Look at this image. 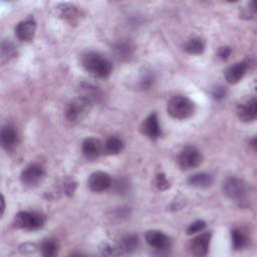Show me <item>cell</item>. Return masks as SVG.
Listing matches in <instances>:
<instances>
[{
    "label": "cell",
    "instance_id": "6da1fadb",
    "mask_svg": "<svg viewBox=\"0 0 257 257\" xmlns=\"http://www.w3.org/2000/svg\"><path fill=\"white\" fill-rule=\"evenodd\" d=\"M81 63L88 73L99 78L107 77L112 70V65L107 58L92 51L82 56Z\"/></svg>",
    "mask_w": 257,
    "mask_h": 257
},
{
    "label": "cell",
    "instance_id": "7a4b0ae2",
    "mask_svg": "<svg viewBox=\"0 0 257 257\" xmlns=\"http://www.w3.org/2000/svg\"><path fill=\"white\" fill-rule=\"evenodd\" d=\"M223 191L225 195L240 206L247 204L249 199L248 184L236 177H230L225 180L223 184Z\"/></svg>",
    "mask_w": 257,
    "mask_h": 257
},
{
    "label": "cell",
    "instance_id": "3957f363",
    "mask_svg": "<svg viewBox=\"0 0 257 257\" xmlns=\"http://www.w3.org/2000/svg\"><path fill=\"white\" fill-rule=\"evenodd\" d=\"M167 110L172 117L177 119H185L194 113L195 104L190 98L183 95H177L170 99Z\"/></svg>",
    "mask_w": 257,
    "mask_h": 257
},
{
    "label": "cell",
    "instance_id": "277c9868",
    "mask_svg": "<svg viewBox=\"0 0 257 257\" xmlns=\"http://www.w3.org/2000/svg\"><path fill=\"white\" fill-rule=\"evenodd\" d=\"M91 108V100L86 96H78L68 102L65 108V116L70 122L81 121Z\"/></svg>",
    "mask_w": 257,
    "mask_h": 257
},
{
    "label": "cell",
    "instance_id": "5b68a950",
    "mask_svg": "<svg viewBox=\"0 0 257 257\" xmlns=\"http://www.w3.org/2000/svg\"><path fill=\"white\" fill-rule=\"evenodd\" d=\"M45 223V217L38 212H19L14 218V226L18 229L27 231L38 230L43 227Z\"/></svg>",
    "mask_w": 257,
    "mask_h": 257
},
{
    "label": "cell",
    "instance_id": "8992f818",
    "mask_svg": "<svg viewBox=\"0 0 257 257\" xmlns=\"http://www.w3.org/2000/svg\"><path fill=\"white\" fill-rule=\"evenodd\" d=\"M203 157L199 150L194 147H186L178 156V164L182 170H192L202 163Z\"/></svg>",
    "mask_w": 257,
    "mask_h": 257
},
{
    "label": "cell",
    "instance_id": "52a82bcc",
    "mask_svg": "<svg viewBox=\"0 0 257 257\" xmlns=\"http://www.w3.org/2000/svg\"><path fill=\"white\" fill-rule=\"evenodd\" d=\"M238 117L245 122L252 121L257 115V101L255 97L248 98L242 101L237 107Z\"/></svg>",
    "mask_w": 257,
    "mask_h": 257
},
{
    "label": "cell",
    "instance_id": "ba28073f",
    "mask_svg": "<svg viewBox=\"0 0 257 257\" xmlns=\"http://www.w3.org/2000/svg\"><path fill=\"white\" fill-rule=\"evenodd\" d=\"M146 241L147 243L159 250V251H164L170 248V238L163 232L158 231V230H150L146 233Z\"/></svg>",
    "mask_w": 257,
    "mask_h": 257
},
{
    "label": "cell",
    "instance_id": "9c48e42d",
    "mask_svg": "<svg viewBox=\"0 0 257 257\" xmlns=\"http://www.w3.org/2000/svg\"><path fill=\"white\" fill-rule=\"evenodd\" d=\"M44 170L41 166L33 164L26 167L21 173V181L27 186L37 185L44 177Z\"/></svg>",
    "mask_w": 257,
    "mask_h": 257
},
{
    "label": "cell",
    "instance_id": "30bf717a",
    "mask_svg": "<svg viewBox=\"0 0 257 257\" xmlns=\"http://www.w3.org/2000/svg\"><path fill=\"white\" fill-rule=\"evenodd\" d=\"M111 186V178L105 172H94L88 179V187L93 192H102Z\"/></svg>",
    "mask_w": 257,
    "mask_h": 257
},
{
    "label": "cell",
    "instance_id": "8fae6325",
    "mask_svg": "<svg viewBox=\"0 0 257 257\" xmlns=\"http://www.w3.org/2000/svg\"><path fill=\"white\" fill-rule=\"evenodd\" d=\"M210 240H211L210 232H205L201 235L196 236L193 240H191L189 245L191 253L196 256H205L209 250Z\"/></svg>",
    "mask_w": 257,
    "mask_h": 257
},
{
    "label": "cell",
    "instance_id": "7c38bea8",
    "mask_svg": "<svg viewBox=\"0 0 257 257\" xmlns=\"http://www.w3.org/2000/svg\"><path fill=\"white\" fill-rule=\"evenodd\" d=\"M36 30V22L33 18H28L17 24L15 27V35L21 41H30Z\"/></svg>",
    "mask_w": 257,
    "mask_h": 257
},
{
    "label": "cell",
    "instance_id": "4fadbf2b",
    "mask_svg": "<svg viewBox=\"0 0 257 257\" xmlns=\"http://www.w3.org/2000/svg\"><path fill=\"white\" fill-rule=\"evenodd\" d=\"M142 132L151 140H156L161 136V126L156 113H151L142 123Z\"/></svg>",
    "mask_w": 257,
    "mask_h": 257
},
{
    "label": "cell",
    "instance_id": "5bb4252c",
    "mask_svg": "<svg viewBox=\"0 0 257 257\" xmlns=\"http://www.w3.org/2000/svg\"><path fill=\"white\" fill-rule=\"evenodd\" d=\"M56 11L59 17L72 24L78 20L79 12L77 7L71 3H60L56 6Z\"/></svg>",
    "mask_w": 257,
    "mask_h": 257
},
{
    "label": "cell",
    "instance_id": "9a60e30c",
    "mask_svg": "<svg viewBox=\"0 0 257 257\" xmlns=\"http://www.w3.org/2000/svg\"><path fill=\"white\" fill-rule=\"evenodd\" d=\"M246 69H247V64L245 62H238L230 66L229 68H227L224 74L227 82L230 84H235L239 82L244 76Z\"/></svg>",
    "mask_w": 257,
    "mask_h": 257
},
{
    "label": "cell",
    "instance_id": "2e32d148",
    "mask_svg": "<svg viewBox=\"0 0 257 257\" xmlns=\"http://www.w3.org/2000/svg\"><path fill=\"white\" fill-rule=\"evenodd\" d=\"M81 150H82V154L85 158H87L89 160H93L99 156V154L102 151V147L98 140L93 139V138H88V139L84 140V142L82 143Z\"/></svg>",
    "mask_w": 257,
    "mask_h": 257
},
{
    "label": "cell",
    "instance_id": "e0dca14e",
    "mask_svg": "<svg viewBox=\"0 0 257 257\" xmlns=\"http://www.w3.org/2000/svg\"><path fill=\"white\" fill-rule=\"evenodd\" d=\"M0 140L2 148L5 151H11L17 143V134L11 125H5L1 130Z\"/></svg>",
    "mask_w": 257,
    "mask_h": 257
},
{
    "label": "cell",
    "instance_id": "ac0fdd59",
    "mask_svg": "<svg viewBox=\"0 0 257 257\" xmlns=\"http://www.w3.org/2000/svg\"><path fill=\"white\" fill-rule=\"evenodd\" d=\"M212 177L205 173H198L193 176H191L188 180V184L191 187L198 188V189H204L208 188L212 184Z\"/></svg>",
    "mask_w": 257,
    "mask_h": 257
},
{
    "label": "cell",
    "instance_id": "d6986e66",
    "mask_svg": "<svg viewBox=\"0 0 257 257\" xmlns=\"http://www.w3.org/2000/svg\"><path fill=\"white\" fill-rule=\"evenodd\" d=\"M123 149V143L116 137H111L106 140L102 147V151L106 155H117Z\"/></svg>",
    "mask_w": 257,
    "mask_h": 257
},
{
    "label": "cell",
    "instance_id": "ffe728a7",
    "mask_svg": "<svg viewBox=\"0 0 257 257\" xmlns=\"http://www.w3.org/2000/svg\"><path fill=\"white\" fill-rule=\"evenodd\" d=\"M138 244H139V239L136 235H134V234L125 235L120 240L119 251L132 252L138 247Z\"/></svg>",
    "mask_w": 257,
    "mask_h": 257
},
{
    "label": "cell",
    "instance_id": "44dd1931",
    "mask_svg": "<svg viewBox=\"0 0 257 257\" xmlns=\"http://www.w3.org/2000/svg\"><path fill=\"white\" fill-rule=\"evenodd\" d=\"M205 49V44L203 40L199 37H194L190 39L186 44H185V50L190 53V54H201Z\"/></svg>",
    "mask_w": 257,
    "mask_h": 257
},
{
    "label": "cell",
    "instance_id": "7402d4cb",
    "mask_svg": "<svg viewBox=\"0 0 257 257\" xmlns=\"http://www.w3.org/2000/svg\"><path fill=\"white\" fill-rule=\"evenodd\" d=\"M231 239H232V246L235 250H240L244 248L248 242L246 235L239 229H234L231 232Z\"/></svg>",
    "mask_w": 257,
    "mask_h": 257
},
{
    "label": "cell",
    "instance_id": "603a6c76",
    "mask_svg": "<svg viewBox=\"0 0 257 257\" xmlns=\"http://www.w3.org/2000/svg\"><path fill=\"white\" fill-rule=\"evenodd\" d=\"M41 254L45 257H52L57 253V244L54 240H45L40 247Z\"/></svg>",
    "mask_w": 257,
    "mask_h": 257
},
{
    "label": "cell",
    "instance_id": "cb8c5ba5",
    "mask_svg": "<svg viewBox=\"0 0 257 257\" xmlns=\"http://www.w3.org/2000/svg\"><path fill=\"white\" fill-rule=\"evenodd\" d=\"M114 50H115V53H116L117 57H119V58H126L127 56H130L132 54L133 48H132L130 43L121 42V43H118L115 46Z\"/></svg>",
    "mask_w": 257,
    "mask_h": 257
},
{
    "label": "cell",
    "instance_id": "d4e9b609",
    "mask_svg": "<svg viewBox=\"0 0 257 257\" xmlns=\"http://www.w3.org/2000/svg\"><path fill=\"white\" fill-rule=\"evenodd\" d=\"M156 185H157V188L161 191H165L170 188V182L168 181L166 175L163 173H160L157 175Z\"/></svg>",
    "mask_w": 257,
    "mask_h": 257
},
{
    "label": "cell",
    "instance_id": "484cf974",
    "mask_svg": "<svg viewBox=\"0 0 257 257\" xmlns=\"http://www.w3.org/2000/svg\"><path fill=\"white\" fill-rule=\"evenodd\" d=\"M206 227V223L203 220H197L193 222L187 229V234L192 235L198 232H201Z\"/></svg>",
    "mask_w": 257,
    "mask_h": 257
},
{
    "label": "cell",
    "instance_id": "4316f807",
    "mask_svg": "<svg viewBox=\"0 0 257 257\" xmlns=\"http://www.w3.org/2000/svg\"><path fill=\"white\" fill-rule=\"evenodd\" d=\"M152 83H153V75H152L151 71H145L142 74V77H141V80H140L141 87L144 88V89L149 88Z\"/></svg>",
    "mask_w": 257,
    "mask_h": 257
},
{
    "label": "cell",
    "instance_id": "83f0119b",
    "mask_svg": "<svg viewBox=\"0 0 257 257\" xmlns=\"http://www.w3.org/2000/svg\"><path fill=\"white\" fill-rule=\"evenodd\" d=\"M226 88L222 85H217L212 89V96L216 100H221L226 96Z\"/></svg>",
    "mask_w": 257,
    "mask_h": 257
},
{
    "label": "cell",
    "instance_id": "f1b7e54d",
    "mask_svg": "<svg viewBox=\"0 0 257 257\" xmlns=\"http://www.w3.org/2000/svg\"><path fill=\"white\" fill-rule=\"evenodd\" d=\"M76 182L73 180V179H68L64 182V193L67 195V196H71L73 195L75 189H76Z\"/></svg>",
    "mask_w": 257,
    "mask_h": 257
},
{
    "label": "cell",
    "instance_id": "f546056e",
    "mask_svg": "<svg viewBox=\"0 0 257 257\" xmlns=\"http://www.w3.org/2000/svg\"><path fill=\"white\" fill-rule=\"evenodd\" d=\"M231 51H232L231 47H229V46H222V47H220L219 50H218V56H219V58H221L222 60H226V59H228V57L230 56Z\"/></svg>",
    "mask_w": 257,
    "mask_h": 257
},
{
    "label": "cell",
    "instance_id": "4dcf8cb0",
    "mask_svg": "<svg viewBox=\"0 0 257 257\" xmlns=\"http://www.w3.org/2000/svg\"><path fill=\"white\" fill-rule=\"evenodd\" d=\"M1 203H2V208H1V213L3 214L4 213V210H5V200H4V197L1 196Z\"/></svg>",
    "mask_w": 257,
    "mask_h": 257
}]
</instances>
